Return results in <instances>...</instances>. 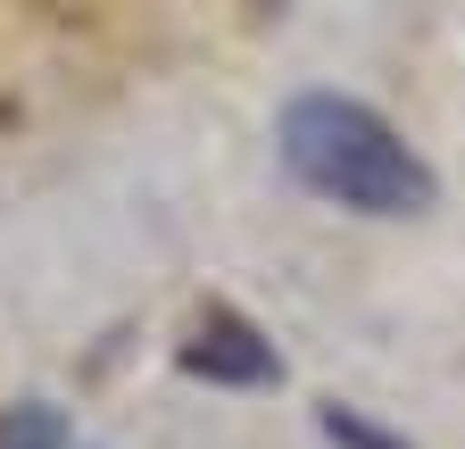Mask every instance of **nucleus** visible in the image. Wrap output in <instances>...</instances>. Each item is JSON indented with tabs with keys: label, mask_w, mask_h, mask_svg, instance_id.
<instances>
[{
	"label": "nucleus",
	"mask_w": 465,
	"mask_h": 449,
	"mask_svg": "<svg viewBox=\"0 0 465 449\" xmlns=\"http://www.w3.org/2000/svg\"><path fill=\"white\" fill-rule=\"evenodd\" d=\"M274 142H282V166L316 200H332V208H358V216H424L440 200L432 166L399 142V125L374 117V108L349 100V92H300V100L282 108Z\"/></svg>",
	"instance_id": "f257e3e1"
},
{
	"label": "nucleus",
	"mask_w": 465,
	"mask_h": 449,
	"mask_svg": "<svg viewBox=\"0 0 465 449\" xmlns=\"http://www.w3.org/2000/svg\"><path fill=\"white\" fill-rule=\"evenodd\" d=\"M174 366H183L192 383H216V391H266V383H282L274 342L242 308H200L192 333L174 342Z\"/></svg>",
	"instance_id": "f03ea898"
},
{
	"label": "nucleus",
	"mask_w": 465,
	"mask_h": 449,
	"mask_svg": "<svg viewBox=\"0 0 465 449\" xmlns=\"http://www.w3.org/2000/svg\"><path fill=\"white\" fill-rule=\"evenodd\" d=\"M0 449H67V416L50 400H17L0 416Z\"/></svg>",
	"instance_id": "7ed1b4c3"
},
{
	"label": "nucleus",
	"mask_w": 465,
	"mask_h": 449,
	"mask_svg": "<svg viewBox=\"0 0 465 449\" xmlns=\"http://www.w3.org/2000/svg\"><path fill=\"white\" fill-rule=\"evenodd\" d=\"M316 424H324V441H332V449H416L407 433H391V424H374V416H358V408H341V400H324V408H316Z\"/></svg>",
	"instance_id": "20e7f679"
},
{
	"label": "nucleus",
	"mask_w": 465,
	"mask_h": 449,
	"mask_svg": "<svg viewBox=\"0 0 465 449\" xmlns=\"http://www.w3.org/2000/svg\"><path fill=\"white\" fill-rule=\"evenodd\" d=\"M250 9H258V17H274V9H282V0H250Z\"/></svg>",
	"instance_id": "39448f33"
}]
</instances>
